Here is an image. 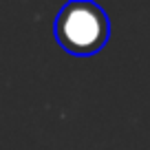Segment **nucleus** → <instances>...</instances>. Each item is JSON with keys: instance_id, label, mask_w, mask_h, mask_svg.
<instances>
[{"instance_id": "1", "label": "nucleus", "mask_w": 150, "mask_h": 150, "mask_svg": "<svg viewBox=\"0 0 150 150\" xmlns=\"http://www.w3.org/2000/svg\"><path fill=\"white\" fill-rule=\"evenodd\" d=\"M110 38L106 11L91 0L66 2L55 18V40L66 53L88 57L99 53Z\"/></svg>"}]
</instances>
